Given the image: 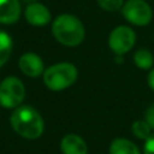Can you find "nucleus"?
<instances>
[{"label": "nucleus", "instance_id": "15", "mask_svg": "<svg viewBox=\"0 0 154 154\" xmlns=\"http://www.w3.org/2000/svg\"><path fill=\"white\" fill-rule=\"evenodd\" d=\"M97 5L108 12H116L120 10L124 5V0H96Z\"/></svg>", "mask_w": 154, "mask_h": 154}, {"label": "nucleus", "instance_id": "4", "mask_svg": "<svg viewBox=\"0 0 154 154\" xmlns=\"http://www.w3.org/2000/svg\"><path fill=\"white\" fill-rule=\"evenodd\" d=\"M25 97L23 82L14 76L6 77L0 83V105L5 108H16L22 105Z\"/></svg>", "mask_w": 154, "mask_h": 154}, {"label": "nucleus", "instance_id": "2", "mask_svg": "<svg viewBox=\"0 0 154 154\" xmlns=\"http://www.w3.org/2000/svg\"><path fill=\"white\" fill-rule=\"evenodd\" d=\"M52 34L63 46L76 47L83 42L85 30L79 18L70 13H63L54 18L52 23Z\"/></svg>", "mask_w": 154, "mask_h": 154}, {"label": "nucleus", "instance_id": "9", "mask_svg": "<svg viewBox=\"0 0 154 154\" xmlns=\"http://www.w3.org/2000/svg\"><path fill=\"white\" fill-rule=\"evenodd\" d=\"M22 13L19 0H0V24L16 23Z\"/></svg>", "mask_w": 154, "mask_h": 154}, {"label": "nucleus", "instance_id": "18", "mask_svg": "<svg viewBox=\"0 0 154 154\" xmlns=\"http://www.w3.org/2000/svg\"><path fill=\"white\" fill-rule=\"evenodd\" d=\"M147 83H148L149 88L154 91V69L148 73V76H147Z\"/></svg>", "mask_w": 154, "mask_h": 154}, {"label": "nucleus", "instance_id": "5", "mask_svg": "<svg viewBox=\"0 0 154 154\" xmlns=\"http://www.w3.org/2000/svg\"><path fill=\"white\" fill-rule=\"evenodd\" d=\"M124 18L136 26H146L153 18L152 7L144 0H128L122 7Z\"/></svg>", "mask_w": 154, "mask_h": 154}, {"label": "nucleus", "instance_id": "11", "mask_svg": "<svg viewBox=\"0 0 154 154\" xmlns=\"http://www.w3.org/2000/svg\"><path fill=\"white\" fill-rule=\"evenodd\" d=\"M109 154H141L138 147L128 138L117 137L109 144Z\"/></svg>", "mask_w": 154, "mask_h": 154}, {"label": "nucleus", "instance_id": "1", "mask_svg": "<svg viewBox=\"0 0 154 154\" xmlns=\"http://www.w3.org/2000/svg\"><path fill=\"white\" fill-rule=\"evenodd\" d=\"M10 123L13 131L26 140L38 138L45 130L42 116L29 105L16 107L10 117Z\"/></svg>", "mask_w": 154, "mask_h": 154}, {"label": "nucleus", "instance_id": "14", "mask_svg": "<svg viewBox=\"0 0 154 154\" xmlns=\"http://www.w3.org/2000/svg\"><path fill=\"white\" fill-rule=\"evenodd\" d=\"M131 131L132 134L140 138V140H146L150 136V131H152V128L150 125L146 122V120H135L132 123V126H131Z\"/></svg>", "mask_w": 154, "mask_h": 154}, {"label": "nucleus", "instance_id": "8", "mask_svg": "<svg viewBox=\"0 0 154 154\" xmlns=\"http://www.w3.org/2000/svg\"><path fill=\"white\" fill-rule=\"evenodd\" d=\"M26 22L32 26H45L51 23L52 16L49 10L41 2H31L24 12Z\"/></svg>", "mask_w": 154, "mask_h": 154}, {"label": "nucleus", "instance_id": "13", "mask_svg": "<svg viewBox=\"0 0 154 154\" xmlns=\"http://www.w3.org/2000/svg\"><path fill=\"white\" fill-rule=\"evenodd\" d=\"M134 63L138 69L148 70L154 64V57L152 52L147 48H140L134 54Z\"/></svg>", "mask_w": 154, "mask_h": 154}, {"label": "nucleus", "instance_id": "6", "mask_svg": "<svg viewBox=\"0 0 154 154\" xmlns=\"http://www.w3.org/2000/svg\"><path fill=\"white\" fill-rule=\"evenodd\" d=\"M136 42L135 31L128 25H119L114 28L108 36V47L117 55L128 53Z\"/></svg>", "mask_w": 154, "mask_h": 154}, {"label": "nucleus", "instance_id": "10", "mask_svg": "<svg viewBox=\"0 0 154 154\" xmlns=\"http://www.w3.org/2000/svg\"><path fill=\"white\" fill-rule=\"evenodd\" d=\"M60 149L63 154H88L85 141L76 134L64 136L60 142Z\"/></svg>", "mask_w": 154, "mask_h": 154}, {"label": "nucleus", "instance_id": "3", "mask_svg": "<svg viewBox=\"0 0 154 154\" xmlns=\"http://www.w3.org/2000/svg\"><path fill=\"white\" fill-rule=\"evenodd\" d=\"M78 76L77 67L67 61L51 65L43 71V83L53 91H60L71 87Z\"/></svg>", "mask_w": 154, "mask_h": 154}, {"label": "nucleus", "instance_id": "12", "mask_svg": "<svg viewBox=\"0 0 154 154\" xmlns=\"http://www.w3.org/2000/svg\"><path fill=\"white\" fill-rule=\"evenodd\" d=\"M13 48L12 37L4 30H0V67H2L11 57Z\"/></svg>", "mask_w": 154, "mask_h": 154}, {"label": "nucleus", "instance_id": "17", "mask_svg": "<svg viewBox=\"0 0 154 154\" xmlns=\"http://www.w3.org/2000/svg\"><path fill=\"white\" fill-rule=\"evenodd\" d=\"M144 120L150 125V128L154 130V103L148 106L144 113Z\"/></svg>", "mask_w": 154, "mask_h": 154}, {"label": "nucleus", "instance_id": "7", "mask_svg": "<svg viewBox=\"0 0 154 154\" xmlns=\"http://www.w3.org/2000/svg\"><path fill=\"white\" fill-rule=\"evenodd\" d=\"M18 66L20 71L28 77H38L43 75L45 64L40 55L32 52H26L20 55L18 60Z\"/></svg>", "mask_w": 154, "mask_h": 154}, {"label": "nucleus", "instance_id": "16", "mask_svg": "<svg viewBox=\"0 0 154 154\" xmlns=\"http://www.w3.org/2000/svg\"><path fill=\"white\" fill-rule=\"evenodd\" d=\"M143 154H154V134H150V136L144 140Z\"/></svg>", "mask_w": 154, "mask_h": 154}]
</instances>
